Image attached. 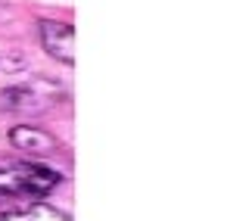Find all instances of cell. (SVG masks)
Returning <instances> with one entry per match:
<instances>
[{"instance_id":"cell-3","label":"cell","mask_w":249,"mask_h":221,"mask_svg":"<svg viewBox=\"0 0 249 221\" xmlns=\"http://www.w3.org/2000/svg\"><path fill=\"white\" fill-rule=\"evenodd\" d=\"M59 88L53 91H41L31 84H19V88H6L0 93V106L13 109V112H28V115H44L47 109L56 103Z\"/></svg>"},{"instance_id":"cell-4","label":"cell","mask_w":249,"mask_h":221,"mask_svg":"<svg viewBox=\"0 0 249 221\" xmlns=\"http://www.w3.org/2000/svg\"><path fill=\"white\" fill-rule=\"evenodd\" d=\"M10 144L19 149V153H28V156H50V153L59 149V140L53 137L50 131L35 128V125H13Z\"/></svg>"},{"instance_id":"cell-2","label":"cell","mask_w":249,"mask_h":221,"mask_svg":"<svg viewBox=\"0 0 249 221\" xmlns=\"http://www.w3.org/2000/svg\"><path fill=\"white\" fill-rule=\"evenodd\" d=\"M37 37H41V47L47 50V56H53L62 66L75 62V28L69 22L41 19L37 22Z\"/></svg>"},{"instance_id":"cell-1","label":"cell","mask_w":249,"mask_h":221,"mask_svg":"<svg viewBox=\"0 0 249 221\" xmlns=\"http://www.w3.org/2000/svg\"><path fill=\"white\" fill-rule=\"evenodd\" d=\"M62 184V175L53 165L31 162V159H3L0 162V193L19 196V200H37L53 193Z\"/></svg>"},{"instance_id":"cell-5","label":"cell","mask_w":249,"mask_h":221,"mask_svg":"<svg viewBox=\"0 0 249 221\" xmlns=\"http://www.w3.org/2000/svg\"><path fill=\"white\" fill-rule=\"evenodd\" d=\"M0 221H72L69 212H62L56 206H47V203H31V206H19L0 215Z\"/></svg>"}]
</instances>
